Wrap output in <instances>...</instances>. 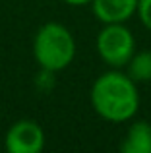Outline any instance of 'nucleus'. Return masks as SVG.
I'll return each mask as SVG.
<instances>
[{
  "instance_id": "nucleus-6",
  "label": "nucleus",
  "mask_w": 151,
  "mask_h": 153,
  "mask_svg": "<svg viewBox=\"0 0 151 153\" xmlns=\"http://www.w3.org/2000/svg\"><path fill=\"white\" fill-rule=\"evenodd\" d=\"M120 149L124 153H151V124L145 120L132 122Z\"/></svg>"
},
{
  "instance_id": "nucleus-5",
  "label": "nucleus",
  "mask_w": 151,
  "mask_h": 153,
  "mask_svg": "<svg viewBox=\"0 0 151 153\" xmlns=\"http://www.w3.org/2000/svg\"><path fill=\"white\" fill-rule=\"evenodd\" d=\"M140 0H93V14L103 23H124L138 12Z\"/></svg>"
},
{
  "instance_id": "nucleus-1",
  "label": "nucleus",
  "mask_w": 151,
  "mask_h": 153,
  "mask_svg": "<svg viewBox=\"0 0 151 153\" xmlns=\"http://www.w3.org/2000/svg\"><path fill=\"white\" fill-rule=\"evenodd\" d=\"M91 105L95 112L109 122H126L134 118L140 107L136 82L122 72H105L93 82Z\"/></svg>"
},
{
  "instance_id": "nucleus-3",
  "label": "nucleus",
  "mask_w": 151,
  "mask_h": 153,
  "mask_svg": "<svg viewBox=\"0 0 151 153\" xmlns=\"http://www.w3.org/2000/svg\"><path fill=\"white\" fill-rule=\"evenodd\" d=\"M97 52L105 64L122 68L136 52L134 35L124 23H105L97 35Z\"/></svg>"
},
{
  "instance_id": "nucleus-8",
  "label": "nucleus",
  "mask_w": 151,
  "mask_h": 153,
  "mask_svg": "<svg viewBox=\"0 0 151 153\" xmlns=\"http://www.w3.org/2000/svg\"><path fill=\"white\" fill-rule=\"evenodd\" d=\"M138 16L141 23L151 31V0H140L138 2Z\"/></svg>"
},
{
  "instance_id": "nucleus-2",
  "label": "nucleus",
  "mask_w": 151,
  "mask_h": 153,
  "mask_svg": "<svg viewBox=\"0 0 151 153\" xmlns=\"http://www.w3.org/2000/svg\"><path fill=\"white\" fill-rule=\"evenodd\" d=\"M33 54L41 70L60 72L72 64L76 56V41L70 29L62 23L49 22L39 27L33 39Z\"/></svg>"
},
{
  "instance_id": "nucleus-7",
  "label": "nucleus",
  "mask_w": 151,
  "mask_h": 153,
  "mask_svg": "<svg viewBox=\"0 0 151 153\" xmlns=\"http://www.w3.org/2000/svg\"><path fill=\"white\" fill-rule=\"evenodd\" d=\"M126 66H128V76L136 83L151 82V51L134 52V56Z\"/></svg>"
},
{
  "instance_id": "nucleus-4",
  "label": "nucleus",
  "mask_w": 151,
  "mask_h": 153,
  "mask_svg": "<svg viewBox=\"0 0 151 153\" xmlns=\"http://www.w3.org/2000/svg\"><path fill=\"white\" fill-rule=\"evenodd\" d=\"M4 146L10 153H39L45 147V132L35 120H18L6 132Z\"/></svg>"
},
{
  "instance_id": "nucleus-9",
  "label": "nucleus",
  "mask_w": 151,
  "mask_h": 153,
  "mask_svg": "<svg viewBox=\"0 0 151 153\" xmlns=\"http://www.w3.org/2000/svg\"><path fill=\"white\" fill-rule=\"evenodd\" d=\"M62 2L70 4V6H85V4H91L93 0H62Z\"/></svg>"
}]
</instances>
